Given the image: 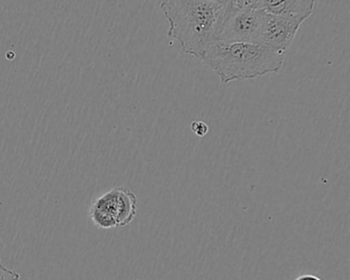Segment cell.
I'll return each mask as SVG.
<instances>
[{
    "label": "cell",
    "instance_id": "1",
    "mask_svg": "<svg viewBox=\"0 0 350 280\" xmlns=\"http://www.w3.org/2000/svg\"><path fill=\"white\" fill-rule=\"evenodd\" d=\"M226 0H165L161 9L169 22L167 38L177 40L185 54L202 60L214 42Z\"/></svg>",
    "mask_w": 350,
    "mask_h": 280
},
{
    "label": "cell",
    "instance_id": "2",
    "mask_svg": "<svg viewBox=\"0 0 350 280\" xmlns=\"http://www.w3.org/2000/svg\"><path fill=\"white\" fill-rule=\"evenodd\" d=\"M284 60V55L264 44L221 42H212L202 59L222 83L278 73Z\"/></svg>",
    "mask_w": 350,
    "mask_h": 280
},
{
    "label": "cell",
    "instance_id": "3",
    "mask_svg": "<svg viewBox=\"0 0 350 280\" xmlns=\"http://www.w3.org/2000/svg\"><path fill=\"white\" fill-rule=\"evenodd\" d=\"M265 16L259 0H226L214 42L259 44Z\"/></svg>",
    "mask_w": 350,
    "mask_h": 280
},
{
    "label": "cell",
    "instance_id": "4",
    "mask_svg": "<svg viewBox=\"0 0 350 280\" xmlns=\"http://www.w3.org/2000/svg\"><path fill=\"white\" fill-rule=\"evenodd\" d=\"M136 195L124 187H116L98 197L90 206V218L100 229L128 226L137 214Z\"/></svg>",
    "mask_w": 350,
    "mask_h": 280
},
{
    "label": "cell",
    "instance_id": "5",
    "mask_svg": "<svg viewBox=\"0 0 350 280\" xmlns=\"http://www.w3.org/2000/svg\"><path fill=\"white\" fill-rule=\"evenodd\" d=\"M305 20L304 18L282 17L266 14L259 44L286 56Z\"/></svg>",
    "mask_w": 350,
    "mask_h": 280
},
{
    "label": "cell",
    "instance_id": "6",
    "mask_svg": "<svg viewBox=\"0 0 350 280\" xmlns=\"http://www.w3.org/2000/svg\"><path fill=\"white\" fill-rule=\"evenodd\" d=\"M260 9L271 16L304 18L312 15L314 0H259Z\"/></svg>",
    "mask_w": 350,
    "mask_h": 280
},
{
    "label": "cell",
    "instance_id": "7",
    "mask_svg": "<svg viewBox=\"0 0 350 280\" xmlns=\"http://www.w3.org/2000/svg\"><path fill=\"white\" fill-rule=\"evenodd\" d=\"M20 273L14 270H10L1 263V257H0V280H20Z\"/></svg>",
    "mask_w": 350,
    "mask_h": 280
},
{
    "label": "cell",
    "instance_id": "8",
    "mask_svg": "<svg viewBox=\"0 0 350 280\" xmlns=\"http://www.w3.org/2000/svg\"><path fill=\"white\" fill-rule=\"evenodd\" d=\"M191 130L198 137H204L208 135V126L204 122H193L191 124Z\"/></svg>",
    "mask_w": 350,
    "mask_h": 280
},
{
    "label": "cell",
    "instance_id": "9",
    "mask_svg": "<svg viewBox=\"0 0 350 280\" xmlns=\"http://www.w3.org/2000/svg\"><path fill=\"white\" fill-rule=\"evenodd\" d=\"M295 280H321L317 276L311 275V274H305V275L299 276Z\"/></svg>",
    "mask_w": 350,
    "mask_h": 280
},
{
    "label": "cell",
    "instance_id": "10",
    "mask_svg": "<svg viewBox=\"0 0 350 280\" xmlns=\"http://www.w3.org/2000/svg\"><path fill=\"white\" fill-rule=\"evenodd\" d=\"M5 243H3V239L0 238V257H1V255H3V251H5Z\"/></svg>",
    "mask_w": 350,
    "mask_h": 280
}]
</instances>
